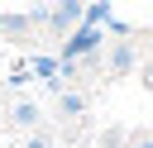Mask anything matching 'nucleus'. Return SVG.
Segmentation results:
<instances>
[{
  "label": "nucleus",
  "mask_w": 153,
  "mask_h": 148,
  "mask_svg": "<svg viewBox=\"0 0 153 148\" xmlns=\"http://www.w3.org/2000/svg\"><path fill=\"white\" fill-rule=\"evenodd\" d=\"M134 148H153V138H148V134H143V138H134Z\"/></svg>",
  "instance_id": "6"
},
{
  "label": "nucleus",
  "mask_w": 153,
  "mask_h": 148,
  "mask_svg": "<svg viewBox=\"0 0 153 148\" xmlns=\"http://www.w3.org/2000/svg\"><path fill=\"white\" fill-rule=\"evenodd\" d=\"M110 67H115V72H129V67H134V48H129V43H115V53H110Z\"/></svg>",
  "instance_id": "2"
},
{
  "label": "nucleus",
  "mask_w": 153,
  "mask_h": 148,
  "mask_svg": "<svg viewBox=\"0 0 153 148\" xmlns=\"http://www.w3.org/2000/svg\"><path fill=\"white\" fill-rule=\"evenodd\" d=\"M10 119H14L19 129H33V124H38V105H33V100H14V110H10Z\"/></svg>",
  "instance_id": "1"
},
{
  "label": "nucleus",
  "mask_w": 153,
  "mask_h": 148,
  "mask_svg": "<svg viewBox=\"0 0 153 148\" xmlns=\"http://www.w3.org/2000/svg\"><path fill=\"white\" fill-rule=\"evenodd\" d=\"M76 19H81V10H76V5H67V10H57V14H53V24H57V29H67V24H76Z\"/></svg>",
  "instance_id": "3"
},
{
  "label": "nucleus",
  "mask_w": 153,
  "mask_h": 148,
  "mask_svg": "<svg viewBox=\"0 0 153 148\" xmlns=\"http://www.w3.org/2000/svg\"><path fill=\"white\" fill-rule=\"evenodd\" d=\"M24 148H48V138H43V134H29V138H24Z\"/></svg>",
  "instance_id": "5"
},
{
  "label": "nucleus",
  "mask_w": 153,
  "mask_h": 148,
  "mask_svg": "<svg viewBox=\"0 0 153 148\" xmlns=\"http://www.w3.org/2000/svg\"><path fill=\"white\" fill-rule=\"evenodd\" d=\"M57 110H62V115H81V95H72V91H67V95L57 100Z\"/></svg>",
  "instance_id": "4"
}]
</instances>
